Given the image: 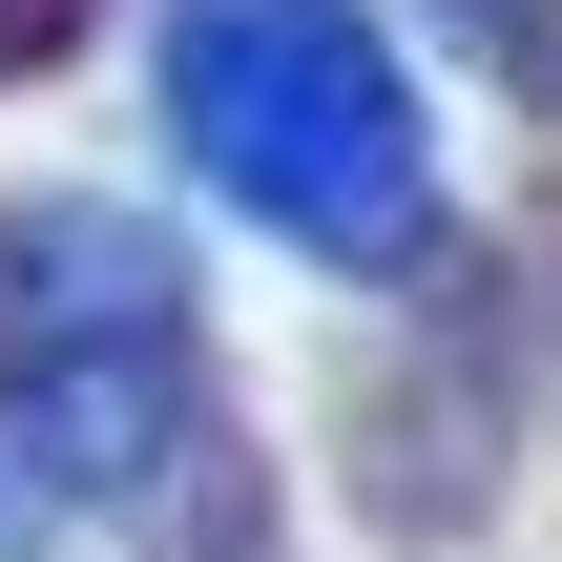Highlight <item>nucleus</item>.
Wrapping results in <instances>:
<instances>
[{
  "label": "nucleus",
  "instance_id": "f257e3e1",
  "mask_svg": "<svg viewBox=\"0 0 562 562\" xmlns=\"http://www.w3.org/2000/svg\"><path fill=\"white\" fill-rule=\"evenodd\" d=\"M209 146L292 209V229H396V83L313 21V0H209Z\"/></svg>",
  "mask_w": 562,
  "mask_h": 562
}]
</instances>
